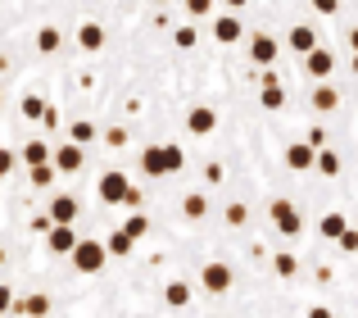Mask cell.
<instances>
[{"instance_id": "6da1fadb", "label": "cell", "mask_w": 358, "mask_h": 318, "mask_svg": "<svg viewBox=\"0 0 358 318\" xmlns=\"http://www.w3.org/2000/svg\"><path fill=\"white\" fill-rule=\"evenodd\" d=\"M69 259H73V268H78V273H100V268H105V259H109V246H105V241H82Z\"/></svg>"}, {"instance_id": "44dd1931", "label": "cell", "mask_w": 358, "mask_h": 318, "mask_svg": "<svg viewBox=\"0 0 358 318\" xmlns=\"http://www.w3.org/2000/svg\"><path fill=\"white\" fill-rule=\"evenodd\" d=\"M59 46H64V32H59V27H41V32H36V50H41V55H55Z\"/></svg>"}, {"instance_id": "8d00e7d4", "label": "cell", "mask_w": 358, "mask_h": 318, "mask_svg": "<svg viewBox=\"0 0 358 318\" xmlns=\"http://www.w3.org/2000/svg\"><path fill=\"white\" fill-rule=\"evenodd\" d=\"M105 146H127V132H122V127H109V132H105Z\"/></svg>"}, {"instance_id": "b9f144b4", "label": "cell", "mask_w": 358, "mask_h": 318, "mask_svg": "<svg viewBox=\"0 0 358 318\" xmlns=\"http://www.w3.org/2000/svg\"><path fill=\"white\" fill-rule=\"evenodd\" d=\"M308 318H331V310H327V305H313V310H308Z\"/></svg>"}, {"instance_id": "d4e9b609", "label": "cell", "mask_w": 358, "mask_h": 318, "mask_svg": "<svg viewBox=\"0 0 358 318\" xmlns=\"http://www.w3.org/2000/svg\"><path fill=\"white\" fill-rule=\"evenodd\" d=\"M317 173L336 177V173H341V155H336V151H317Z\"/></svg>"}, {"instance_id": "60d3db41", "label": "cell", "mask_w": 358, "mask_h": 318, "mask_svg": "<svg viewBox=\"0 0 358 318\" xmlns=\"http://www.w3.org/2000/svg\"><path fill=\"white\" fill-rule=\"evenodd\" d=\"M204 177H209V182L218 186V182H222V164H209V168H204Z\"/></svg>"}, {"instance_id": "484cf974", "label": "cell", "mask_w": 358, "mask_h": 318, "mask_svg": "<svg viewBox=\"0 0 358 318\" xmlns=\"http://www.w3.org/2000/svg\"><path fill=\"white\" fill-rule=\"evenodd\" d=\"M122 232H131V237H145V232H150V214H131V219L127 223H122Z\"/></svg>"}, {"instance_id": "30bf717a", "label": "cell", "mask_w": 358, "mask_h": 318, "mask_svg": "<svg viewBox=\"0 0 358 318\" xmlns=\"http://www.w3.org/2000/svg\"><path fill=\"white\" fill-rule=\"evenodd\" d=\"M141 168H145L150 177H168L173 168H168V146H145L141 151Z\"/></svg>"}, {"instance_id": "f546056e", "label": "cell", "mask_w": 358, "mask_h": 318, "mask_svg": "<svg viewBox=\"0 0 358 318\" xmlns=\"http://www.w3.org/2000/svg\"><path fill=\"white\" fill-rule=\"evenodd\" d=\"M186 14H191V18H209L213 14V0H186Z\"/></svg>"}, {"instance_id": "d6a6232c", "label": "cell", "mask_w": 358, "mask_h": 318, "mask_svg": "<svg viewBox=\"0 0 358 318\" xmlns=\"http://www.w3.org/2000/svg\"><path fill=\"white\" fill-rule=\"evenodd\" d=\"M245 219H250L245 205H227V223H231V228H245Z\"/></svg>"}, {"instance_id": "4316f807", "label": "cell", "mask_w": 358, "mask_h": 318, "mask_svg": "<svg viewBox=\"0 0 358 318\" xmlns=\"http://www.w3.org/2000/svg\"><path fill=\"white\" fill-rule=\"evenodd\" d=\"M50 109H45V100L41 96H23V118H45Z\"/></svg>"}, {"instance_id": "e0dca14e", "label": "cell", "mask_w": 358, "mask_h": 318, "mask_svg": "<svg viewBox=\"0 0 358 318\" xmlns=\"http://www.w3.org/2000/svg\"><path fill=\"white\" fill-rule=\"evenodd\" d=\"M317 232H322L327 241H341L345 232H350V223H345V214H341V209H331V214H322V223H317Z\"/></svg>"}, {"instance_id": "83f0119b", "label": "cell", "mask_w": 358, "mask_h": 318, "mask_svg": "<svg viewBox=\"0 0 358 318\" xmlns=\"http://www.w3.org/2000/svg\"><path fill=\"white\" fill-rule=\"evenodd\" d=\"M69 137H73V141H78V146H87V141H96V127H91L87 118H78V123H73V132H69Z\"/></svg>"}, {"instance_id": "5b68a950", "label": "cell", "mask_w": 358, "mask_h": 318, "mask_svg": "<svg viewBox=\"0 0 358 318\" xmlns=\"http://www.w3.org/2000/svg\"><path fill=\"white\" fill-rule=\"evenodd\" d=\"M241 36H245V23L236 14H218V18H213V41H218V46H236Z\"/></svg>"}, {"instance_id": "ba28073f", "label": "cell", "mask_w": 358, "mask_h": 318, "mask_svg": "<svg viewBox=\"0 0 358 318\" xmlns=\"http://www.w3.org/2000/svg\"><path fill=\"white\" fill-rule=\"evenodd\" d=\"M304 69L313 73L317 82H331V69H336V55L327 50V46H317L313 55H304Z\"/></svg>"}, {"instance_id": "ac0fdd59", "label": "cell", "mask_w": 358, "mask_h": 318, "mask_svg": "<svg viewBox=\"0 0 358 318\" xmlns=\"http://www.w3.org/2000/svg\"><path fill=\"white\" fill-rule=\"evenodd\" d=\"M23 164L27 168H45V164H50V146H45L41 137H32V141L23 146Z\"/></svg>"}, {"instance_id": "52a82bcc", "label": "cell", "mask_w": 358, "mask_h": 318, "mask_svg": "<svg viewBox=\"0 0 358 318\" xmlns=\"http://www.w3.org/2000/svg\"><path fill=\"white\" fill-rule=\"evenodd\" d=\"M78 214H82L78 195H55V200H50V223H64V228H73V223H78Z\"/></svg>"}, {"instance_id": "74e56055", "label": "cell", "mask_w": 358, "mask_h": 318, "mask_svg": "<svg viewBox=\"0 0 358 318\" xmlns=\"http://www.w3.org/2000/svg\"><path fill=\"white\" fill-rule=\"evenodd\" d=\"M336 246H341V250H350V255H354V250H358V232L350 228V232H345V237H341V241H336Z\"/></svg>"}, {"instance_id": "ffe728a7", "label": "cell", "mask_w": 358, "mask_h": 318, "mask_svg": "<svg viewBox=\"0 0 358 318\" xmlns=\"http://www.w3.org/2000/svg\"><path fill=\"white\" fill-rule=\"evenodd\" d=\"M164 300L173 305V310H186V305H191V282H168L164 286Z\"/></svg>"}, {"instance_id": "d6986e66", "label": "cell", "mask_w": 358, "mask_h": 318, "mask_svg": "<svg viewBox=\"0 0 358 318\" xmlns=\"http://www.w3.org/2000/svg\"><path fill=\"white\" fill-rule=\"evenodd\" d=\"M259 105H263V109H281V105H286V96H281V87H277V78H272V73H263Z\"/></svg>"}, {"instance_id": "2e32d148", "label": "cell", "mask_w": 358, "mask_h": 318, "mask_svg": "<svg viewBox=\"0 0 358 318\" xmlns=\"http://www.w3.org/2000/svg\"><path fill=\"white\" fill-rule=\"evenodd\" d=\"M78 46H82V50H91V55L105 50V27H100V23H82L78 27Z\"/></svg>"}, {"instance_id": "f1b7e54d", "label": "cell", "mask_w": 358, "mask_h": 318, "mask_svg": "<svg viewBox=\"0 0 358 318\" xmlns=\"http://www.w3.org/2000/svg\"><path fill=\"white\" fill-rule=\"evenodd\" d=\"M55 177H59V168H55V164H45V168H32V186H50Z\"/></svg>"}, {"instance_id": "7dc6e473", "label": "cell", "mask_w": 358, "mask_h": 318, "mask_svg": "<svg viewBox=\"0 0 358 318\" xmlns=\"http://www.w3.org/2000/svg\"><path fill=\"white\" fill-rule=\"evenodd\" d=\"M0 100H5V96H0Z\"/></svg>"}, {"instance_id": "3957f363", "label": "cell", "mask_w": 358, "mask_h": 318, "mask_svg": "<svg viewBox=\"0 0 358 318\" xmlns=\"http://www.w3.org/2000/svg\"><path fill=\"white\" fill-rule=\"evenodd\" d=\"M272 228L281 232V237H299V232H304V219H299V209L290 200H272Z\"/></svg>"}, {"instance_id": "f6af8a7d", "label": "cell", "mask_w": 358, "mask_h": 318, "mask_svg": "<svg viewBox=\"0 0 358 318\" xmlns=\"http://www.w3.org/2000/svg\"><path fill=\"white\" fill-rule=\"evenodd\" d=\"M227 5H231V9H241V5H245V0H227Z\"/></svg>"}, {"instance_id": "7c38bea8", "label": "cell", "mask_w": 358, "mask_h": 318, "mask_svg": "<svg viewBox=\"0 0 358 318\" xmlns=\"http://www.w3.org/2000/svg\"><path fill=\"white\" fill-rule=\"evenodd\" d=\"M286 41H290V50H295V55H313V50H317V27H308V23H295V27H290V36H286Z\"/></svg>"}, {"instance_id": "9a60e30c", "label": "cell", "mask_w": 358, "mask_h": 318, "mask_svg": "<svg viewBox=\"0 0 358 318\" xmlns=\"http://www.w3.org/2000/svg\"><path fill=\"white\" fill-rule=\"evenodd\" d=\"M55 168H59V173H78L82 168V146L78 141L59 146V151H55Z\"/></svg>"}, {"instance_id": "d590c367", "label": "cell", "mask_w": 358, "mask_h": 318, "mask_svg": "<svg viewBox=\"0 0 358 318\" xmlns=\"http://www.w3.org/2000/svg\"><path fill=\"white\" fill-rule=\"evenodd\" d=\"M168 168H173V173H182V168H186V155H182V146H168Z\"/></svg>"}, {"instance_id": "ee69618b", "label": "cell", "mask_w": 358, "mask_h": 318, "mask_svg": "<svg viewBox=\"0 0 358 318\" xmlns=\"http://www.w3.org/2000/svg\"><path fill=\"white\" fill-rule=\"evenodd\" d=\"M350 69H354V78H358V55H354V60H350Z\"/></svg>"}, {"instance_id": "bcb514c9", "label": "cell", "mask_w": 358, "mask_h": 318, "mask_svg": "<svg viewBox=\"0 0 358 318\" xmlns=\"http://www.w3.org/2000/svg\"><path fill=\"white\" fill-rule=\"evenodd\" d=\"M159 5H168V0H159Z\"/></svg>"}, {"instance_id": "603a6c76", "label": "cell", "mask_w": 358, "mask_h": 318, "mask_svg": "<svg viewBox=\"0 0 358 318\" xmlns=\"http://www.w3.org/2000/svg\"><path fill=\"white\" fill-rule=\"evenodd\" d=\"M105 246H109V255H118V259H122V255H131V246H136V237H131V232H122V228H118L114 237L105 241Z\"/></svg>"}, {"instance_id": "4dcf8cb0", "label": "cell", "mask_w": 358, "mask_h": 318, "mask_svg": "<svg viewBox=\"0 0 358 318\" xmlns=\"http://www.w3.org/2000/svg\"><path fill=\"white\" fill-rule=\"evenodd\" d=\"M14 164H18V155L9 151V146H0V182H5V177L14 173Z\"/></svg>"}, {"instance_id": "cb8c5ba5", "label": "cell", "mask_w": 358, "mask_h": 318, "mask_svg": "<svg viewBox=\"0 0 358 318\" xmlns=\"http://www.w3.org/2000/svg\"><path fill=\"white\" fill-rule=\"evenodd\" d=\"M182 214H186V219H204V214H209V200H204V195H186Z\"/></svg>"}, {"instance_id": "277c9868", "label": "cell", "mask_w": 358, "mask_h": 318, "mask_svg": "<svg viewBox=\"0 0 358 318\" xmlns=\"http://www.w3.org/2000/svg\"><path fill=\"white\" fill-rule=\"evenodd\" d=\"M200 286H204L209 296H227V291H231V268L218 264V259H213V264H204V268H200Z\"/></svg>"}, {"instance_id": "4fadbf2b", "label": "cell", "mask_w": 358, "mask_h": 318, "mask_svg": "<svg viewBox=\"0 0 358 318\" xmlns=\"http://www.w3.org/2000/svg\"><path fill=\"white\" fill-rule=\"evenodd\" d=\"M286 164L295 168V173H308V168H317V146H308V141L290 146V151H286Z\"/></svg>"}, {"instance_id": "7bdbcfd3", "label": "cell", "mask_w": 358, "mask_h": 318, "mask_svg": "<svg viewBox=\"0 0 358 318\" xmlns=\"http://www.w3.org/2000/svg\"><path fill=\"white\" fill-rule=\"evenodd\" d=\"M350 46H354V55H358V27H354V32H350Z\"/></svg>"}, {"instance_id": "7402d4cb", "label": "cell", "mask_w": 358, "mask_h": 318, "mask_svg": "<svg viewBox=\"0 0 358 318\" xmlns=\"http://www.w3.org/2000/svg\"><path fill=\"white\" fill-rule=\"evenodd\" d=\"M18 310H23L27 318H45V314H50V296H45V291H36V296H27V300L18 305Z\"/></svg>"}, {"instance_id": "8992f818", "label": "cell", "mask_w": 358, "mask_h": 318, "mask_svg": "<svg viewBox=\"0 0 358 318\" xmlns=\"http://www.w3.org/2000/svg\"><path fill=\"white\" fill-rule=\"evenodd\" d=\"M45 246H50L55 255H73V250L82 246V241H78V228H64V223H55V228L45 232Z\"/></svg>"}, {"instance_id": "e575fe53", "label": "cell", "mask_w": 358, "mask_h": 318, "mask_svg": "<svg viewBox=\"0 0 358 318\" xmlns=\"http://www.w3.org/2000/svg\"><path fill=\"white\" fill-rule=\"evenodd\" d=\"M173 41L182 46V50H191V46H195V27H177V32H173Z\"/></svg>"}, {"instance_id": "f35d334b", "label": "cell", "mask_w": 358, "mask_h": 318, "mask_svg": "<svg viewBox=\"0 0 358 318\" xmlns=\"http://www.w3.org/2000/svg\"><path fill=\"white\" fill-rule=\"evenodd\" d=\"M9 305H14V291H9V286L0 282V314H9Z\"/></svg>"}, {"instance_id": "9c48e42d", "label": "cell", "mask_w": 358, "mask_h": 318, "mask_svg": "<svg viewBox=\"0 0 358 318\" xmlns=\"http://www.w3.org/2000/svg\"><path fill=\"white\" fill-rule=\"evenodd\" d=\"M213 127H218V114H213L209 105H195L191 114H186V132L191 137H209Z\"/></svg>"}, {"instance_id": "ab89813d", "label": "cell", "mask_w": 358, "mask_h": 318, "mask_svg": "<svg viewBox=\"0 0 358 318\" xmlns=\"http://www.w3.org/2000/svg\"><path fill=\"white\" fill-rule=\"evenodd\" d=\"M308 146H317V151L327 146V132H322V127H313V132H308Z\"/></svg>"}, {"instance_id": "5bb4252c", "label": "cell", "mask_w": 358, "mask_h": 318, "mask_svg": "<svg viewBox=\"0 0 358 318\" xmlns=\"http://www.w3.org/2000/svg\"><path fill=\"white\" fill-rule=\"evenodd\" d=\"M308 105H313L317 114H331V109L341 105V96H336V87H331V82H317V87H313V96H308Z\"/></svg>"}, {"instance_id": "836d02e7", "label": "cell", "mask_w": 358, "mask_h": 318, "mask_svg": "<svg viewBox=\"0 0 358 318\" xmlns=\"http://www.w3.org/2000/svg\"><path fill=\"white\" fill-rule=\"evenodd\" d=\"M313 9L322 18H336V14H341V0H313Z\"/></svg>"}, {"instance_id": "8fae6325", "label": "cell", "mask_w": 358, "mask_h": 318, "mask_svg": "<svg viewBox=\"0 0 358 318\" xmlns=\"http://www.w3.org/2000/svg\"><path fill=\"white\" fill-rule=\"evenodd\" d=\"M250 60L268 69V64L277 60V36H268V32H254V36H250Z\"/></svg>"}, {"instance_id": "1f68e13d", "label": "cell", "mask_w": 358, "mask_h": 318, "mask_svg": "<svg viewBox=\"0 0 358 318\" xmlns=\"http://www.w3.org/2000/svg\"><path fill=\"white\" fill-rule=\"evenodd\" d=\"M277 277H295V255H290V250L277 255Z\"/></svg>"}, {"instance_id": "7a4b0ae2", "label": "cell", "mask_w": 358, "mask_h": 318, "mask_svg": "<svg viewBox=\"0 0 358 318\" xmlns=\"http://www.w3.org/2000/svg\"><path fill=\"white\" fill-rule=\"evenodd\" d=\"M100 200L105 205H127V195H131V182H127V173H118V168H109V173H100Z\"/></svg>"}]
</instances>
